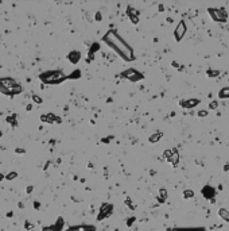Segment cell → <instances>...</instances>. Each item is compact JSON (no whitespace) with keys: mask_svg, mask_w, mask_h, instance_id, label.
I'll return each instance as SVG.
<instances>
[{"mask_svg":"<svg viewBox=\"0 0 229 231\" xmlns=\"http://www.w3.org/2000/svg\"><path fill=\"white\" fill-rule=\"evenodd\" d=\"M102 41H104L109 48L113 49L124 61H134L135 60V54H134L132 48H131L115 30L106 31V34L102 37Z\"/></svg>","mask_w":229,"mask_h":231,"instance_id":"1","label":"cell"},{"mask_svg":"<svg viewBox=\"0 0 229 231\" xmlns=\"http://www.w3.org/2000/svg\"><path fill=\"white\" fill-rule=\"evenodd\" d=\"M39 79L45 84H51V85H54V84H61L62 81H65L68 79V76H65V73L61 70H47V72L40 74Z\"/></svg>","mask_w":229,"mask_h":231,"instance_id":"2","label":"cell"},{"mask_svg":"<svg viewBox=\"0 0 229 231\" xmlns=\"http://www.w3.org/2000/svg\"><path fill=\"white\" fill-rule=\"evenodd\" d=\"M0 88L7 89L10 96L18 95V93L22 92V87L14 79H11V77H3V79H0Z\"/></svg>","mask_w":229,"mask_h":231,"instance_id":"3","label":"cell"},{"mask_svg":"<svg viewBox=\"0 0 229 231\" xmlns=\"http://www.w3.org/2000/svg\"><path fill=\"white\" fill-rule=\"evenodd\" d=\"M112 211H113V205L108 204V203H104V204L100 207V212H99V216H97V220H102L104 218H108L109 215L112 214Z\"/></svg>","mask_w":229,"mask_h":231,"instance_id":"4","label":"cell"},{"mask_svg":"<svg viewBox=\"0 0 229 231\" xmlns=\"http://www.w3.org/2000/svg\"><path fill=\"white\" fill-rule=\"evenodd\" d=\"M209 15L214 22H225L227 20V15L222 12V10H217V8H209Z\"/></svg>","mask_w":229,"mask_h":231,"instance_id":"5","label":"cell"},{"mask_svg":"<svg viewBox=\"0 0 229 231\" xmlns=\"http://www.w3.org/2000/svg\"><path fill=\"white\" fill-rule=\"evenodd\" d=\"M121 77H124V79H128V80H131V81H137V80L143 79L142 73H139V72L135 70V69H127V70H124L123 73H121Z\"/></svg>","mask_w":229,"mask_h":231,"instance_id":"6","label":"cell"},{"mask_svg":"<svg viewBox=\"0 0 229 231\" xmlns=\"http://www.w3.org/2000/svg\"><path fill=\"white\" fill-rule=\"evenodd\" d=\"M185 33H186V24H185V22L182 20V22H179V24L177 26V29H175V33H174L175 39L181 41L182 38H183Z\"/></svg>","mask_w":229,"mask_h":231,"instance_id":"7","label":"cell"},{"mask_svg":"<svg viewBox=\"0 0 229 231\" xmlns=\"http://www.w3.org/2000/svg\"><path fill=\"white\" fill-rule=\"evenodd\" d=\"M66 231H96V227L92 224H78V226H71Z\"/></svg>","mask_w":229,"mask_h":231,"instance_id":"8","label":"cell"},{"mask_svg":"<svg viewBox=\"0 0 229 231\" xmlns=\"http://www.w3.org/2000/svg\"><path fill=\"white\" fill-rule=\"evenodd\" d=\"M40 120L42 122H46V123H61V118L59 116H55L54 114H47V115H42L40 116Z\"/></svg>","mask_w":229,"mask_h":231,"instance_id":"9","label":"cell"},{"mask_svg":"<svg viewBox=\"0 0 229 231\" xmlns=\"http://www.w3.org/2000/svg\"><path fill=\"white\" fill-rule=\"evenodd\" d=\"M68 60L70 61L71 64H77V62L81 60V53H80V52H77V50L70 52V53L68 54Z\"/></svg>","mask_w":229,"mask_h":231,"instance_id":"10","label":"cell"},{"mask_svg":"<svg viewBox=\"0 0 229 231\" xmlns=\"http://www.w3.org/2000/svg\"><path fill=\"white\" fill-rule=\"evenodd\" d=\"M198 103H200V100H197V99H190V100H182L179 104L183 108H193V107H196Z\"/></svg>","mask_w":229,"mask_h":231,"instance_id":"11","label":"cell"},{"mask_svg":"<svg viewBox=\"0 0 229 231\" xmlns=\"http://www.w3.org/2000/svg\"><path fill=\"white\" fill-rule=\"evenodd\" d=\"M202 193H203V196H205L206 199H212L213 196H214V189L212 188L210 185H206V187H203V189H202Z\"/></svg>","mask_w":229,"mask_h":231,"instance_id":"12","label":"cell"},{"mask_svg":"<svg viewBox=\"0 0 229 231\" xmlns=\"http://www.w3.org/2000/svg\"><path fill=\"white\" fill-rule=\"evenodd\" d=\"M167 160H168V162H171L172 165H177L178 160H179V154H178V151L177 150H171V154H170V157H168Z\"/></svg>","mask_w":229,"mask_h":231,"instance_id":"13","label":"cell"},{"mask_svg":"<svg viewBox=\"0 0 229 231\" xmlns=\"http://www.w3.org/2000/svg\"><path fill=\"white\" fill-rule=\"evenodd\" d=\"M218 215L221 219H224L225 222H229V212L225 210V208H220L218 210Z\"/></svg>","mask_w":229,"mask_h":231,"instance_id":"14","label":"cell"},{"mask_svg":"<svg viewBox=\"0 0 229 231\" xmlns=\"http://www.w3.org/2000/svg\"><path fill=\"white\" fill-rule=\"evenodd\" d=\"M162 137H163V134H162V133H155V134H152V135L150 137L148 141L151 142V143H156V142L159 141V139L162 138Z\"/></svg>","mask_w":229,"mask_h":231,"instance_id":"15","label":"cell"},{"mask_svg":"<svg viewBox=\"0 0 229 231\" xmlns=\"http://www.w3.org/2000/svg\"><path fill=\"white\" fill-rule=\"evenodd\" d=\"M218 96L221 99H229V87H225L218 92Z\"/></svg>","mask_w":229,"mask_h":231,"instance_id":"16","label":"cell"},{"mask_svg":"<svg viewBox=\"0 0 229 231\" xmlns=\"http://www.w3.org/2000/svg\"><path fill=\"white\" fill-rule=\"evenodd\" d=\"M166 197H167V191H166V189H161V191H159V201L163 203L166 200Z\"/></svg>","mask_w":229,"mask_h":231,"instance_id":"17","label":"cell"},{"mask_svg":"<svg viewBox=\"0 0 229 231\" xmlns=\"http://www.w3.org/2000/svg\"><path fill=\"white\" fill-rule=\"evenodd\" d=\"M69 77H70V79H80L81 77V70H74Z\"/></svg>","mask_w":229,"mask_h":231,"instance_id":"18","label":"cell"},{"mask_svg":"<svg viewBox=\"0 0 229 231\" xmlns=\"http://www.w3.org/2000/svg\"><path fill=\"white\" fill-rule=\"evenodd\" d=\"M193 196H194V192H193V191H185V192H183V197H185V199L193 197Z\"/></svg>","mask_w":229,"mask_h":231,"instance_id":"19","label":"cell"},{"mask_svg":"<svg viewBox=\"0 0 229 231\" xmlns=\"http://www.w3.org/2000/svg\"><path fill=\"white\" fill-rule=\"evenodd\" d=\"M171 231H202V229H174Z\"/></svg>","mask_w":229,"mask_h":231,"instance_id":"20","label":"cell"},{"mask_svg":"<svg viewBox=\"0 0 229 231\" xmlns=\"http://www.w3.org/2000/svg\"><path fill=\"white\" fill-rule=\"evenodd\" d=\"M16 176H18L16 172H11L10 174H7V177H5V179H7V180H14V179H16Z\"/></svg>","mask_w":229,"mask_h":231,"instance_id":"21","label":"cell"},{"mask_svg":"<svg viewBox=\"0 0 229 231\" xmlns=\"http://www.w3.org/2000/svg\"><path fill=\"white\" fill-rule=\"evenodd\" d=\"M208 74H209V77H217L220 74V72L218 70H208Z\"/></svg>","mask_w":229,"mask_h":231,"instance_id":"22","label":"cell"},{"mask_svg":"<svg viewBox=\"0 0 229 231\" xmlns=\"http://www.w3.org/2000/svg\"><path fill=\"white\" fill-rule=\"evenodd\" d=\"M15 118H16V115H12V116H8V118H7V122H8V123H14V126H16V122H15Z\"/></svg>","mask_w":229,"mask_h":231,"instance_id":"23","label":"cell"},{"mask_svg":"<svg viewBox=\"0 0 229 231\" xmlns=\"http://www.w3.org/2000/svg\"><path fill=\"white\" fill-rule=\"evenodd\" d=\"M130 19H131V22H132L134 24H136L137 22H139V16H136V15H131Z\"/></svg>","mask_w":229,"mask_h":231,"instance_id":"24","label":"cell"},{"mask_svg":"<svg viewBox=\"0 0 229 231\" xmlns=\"http://www.w3.org/2000/svg\"><path fill=\"white\" fill-rule=\"evenodd\" d=\"M33 100L35 101V103H38V104H40V103H42V99H40L38 95H34V96H33Z\"/></svg>","mask_w":229,"mask_h":231,"instance_id":"25","label":"cell"},{"mask_svg":"<svg viewBox=\"0 0 229 231\" xmlns=\"http://www.w3.org/2000/svg\"><path fill=\"white\" fill-rule=\"evenodd\" d=\"M42 231H58V230L54 229V226H49V227H43Z\"/></svg>","mask_w":229,"mask_h":231,"instance_id":"26","label":"cell"},{"mask_svg":"<svg viewBox=\"0 0 229 231\" xmlns=\"http://www.w3.org/2000/svg\"><path fill=\"white\" fill-rule=\"evenodd\" d=\"M217 105H218L217 101H212V103L209 104V108H212V110H216V108H217Z\"/></svg>","mask_w":229,"mask_h":231,"instance_id":"27","label":"cell"},{"mask_svg":"<svg viewBox=\"0 0 229 231\" xmlns=\"http://www.w3.org/2000/svg\"><path fill=\"white\" fill-rule=\"evenodd\" d=\"M24 229H26V230H31V229H33V224H31L30 222H24Z\"/></svg>","mask_w":229,"mask_h":231,"instance_id":"28","label":"cell"},{"mask_svg":"<svg viewBox=\"0 0 229 231\" xmlns=\"http://www.w3.org/2000/svg\"><path fill=\"white\" fill-rule=\"evenodd\" d=\"M134 222H135V218H131V219H128V220H127V226H131Z\"/></svg>","mask_w":229,"mask_h":231,"instance_id":"29","label":"cell"},{"mask_svg":"<svg viewBox=\"0 0 229 231\" xmlns=\"http://www.w3.org/2000/svg\"><path fill=\"white\" fill-rule=\"evenodd\" d=\"M15 151H16L18 154H23V153H24V149H20V147H18V149H16V150H15Z\"/></svg>","mask_w":229,"mask_h":231,"instance_id":"30","label":"cell"},{"mask_svg":"<svg viewBox=\"0 0 229 231\" xmlns=\"http://www.w3.org/2000/svg\"><path fill=\"white\" fill-rule=\"evenodd\" d=\"M206 114H208L206 111H200L198 112V116H206Z\"/></svg>","mask_w":229,"mask_h":231,"instance_id":"31","label":"cell"},{"mask_svg":"<svg viewBox=\"0 0 229 231\" xmlns=\"http://www.w3.org/2000/svg\"><path fill=\"white\" fill-rule=\"evenodd\" d=\"M101 18H102V16H101V14H100V12H97V14H96V20H99V22H100V20H101Z\"/></svg>","mask_w":229,"mask_h":231,"instance_id":"32","label":"cell"},{"mask_svg":"<svg viewBox=\"0 0 229 231\" xmlns=\"http://www.w3.org/2000/svg\"><path fill=\"white\" fill-rule=\"evenodd\" d=\"M112 138H113V137H109V138H102V142H104V143H108Z\"/></svg>","mask_w":229,"mask_h":231,"instance_id":"33","label":"cell"},{"mask_svg":"<svg viewBox=\"0 0 229 231\" xmlns=\"http://www.w3.org/2000/svg\"><path fill=\"white\" fill-rule=\"evenodd\" d=\"M34 205H35V208H36V210H39V203H38V201H35V203H34Z\"/></svg>","mask_w":229,"mask_h":231,"instance_id":"34","label":"cell"},{"mask_svg":"<svg viewBox=\"0 0 229 231\" xmlns=\"http://www.w3.org/2000/svg\"><path fill=\"white\" fill-rule=\"evenodd\" d=\"M31 108H33V105H31V104H29V105H27V111H30Z\"/></svg>","mask_w":229,"mask_h":231,"instance_id":"35","label":"cell"},{"mask_svg":"<svg viewBox=\"0 0 229 231\" xmlns=\"http://www.w3.org/2000/svg\"><path fill=\"white\" fill-rule=\"evenodd\" d=\"M4 179V176H3V174H0V180H3Z\"/></svg>","mask_w":229,"mask_h":231,"instance_id":"36","label":"cell"},{"mask_svg":"<svg viewBox=\"0 0 229 231\" xmlns=\"http://www.w3.org/2000/svg\"><path fill=\"white\" fill-rule=\"evenodd\" d=\"M0 137H2V131H0Z\"/></svg>","mask_w":229,"mask_h":231,"instance_id":"37","label":"cell"}]
</instances>
